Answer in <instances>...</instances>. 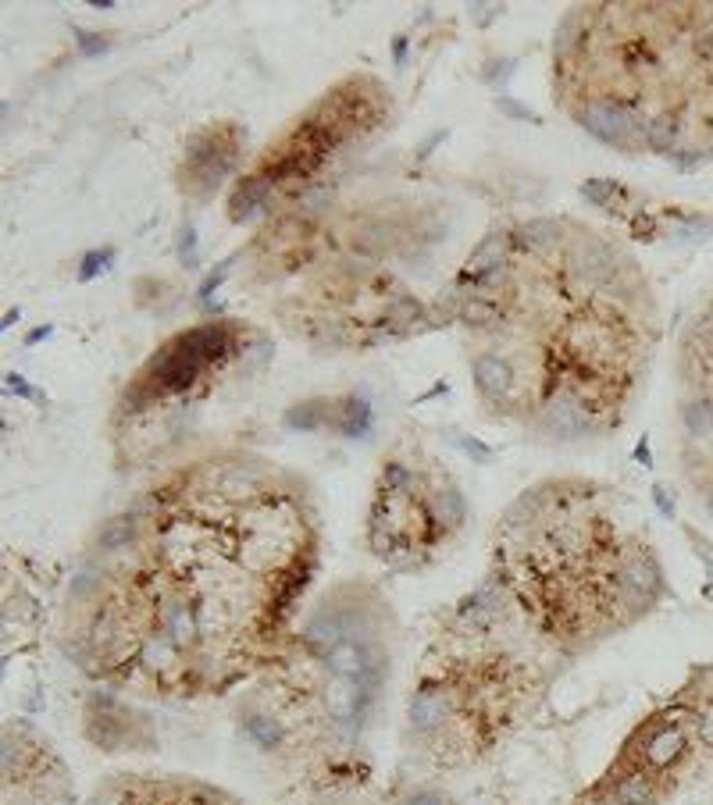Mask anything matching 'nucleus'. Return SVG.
<instances>
[{
    "mask_svg": "<svg viewBox=\"0 0 713 805\" xmlns=\"http://www.w3.org/2000/svg\"><path fill=\"white\" fill-rule=\"evenodd\" d=\"M243 143L246 136L229 122L197 132L186 150V161H182V189L193 196H211L239 164Z\"/></svg>",
    "mask_w": 713,
    "mask_h": 805,
    "instance_id": "8",
    "label": "nucleus"
},
{
    "mask_svg": "<svg viewBox=\"0 0 713 805\" xmlns=\"http://www.w3.org/2000/svg\"><path fill=\"white\" fill-rule=\"evenodd\" d=\"M386 118L389 93L371 75H350L332 86L300 118H293L289 129L271 139L254 168L239 179L229 200L232 221L254 218L257 211L279 207L282 200L304 193L328 164L346 154V147L361 143Z\"/></svg>",
    "mask_w": 713,
    "mask_h": 805,
    "instance_id": "5",
    "label": "nucleus"
},
{
    "mask_svg": "<svg viewBox=\"0 0 713 805\" xmlns=\"http://www.w3.org/2000/svg\"><path fill=\"white\" fill-rule=\"evenodd\" d=\"M485 585L550 656H578L664 599V570L624 528L614 492L564 478L517 499L496 531Z\"/></svg>",
    "mask_w": 713,
    "mask_h": 805,
    "instance_id": "4",
    "label": "nucleus"
},
{
    "mask_svg": "<svg viewBox=\"0 0 713 805\" xmlns=\"http://www.w3.org/2000/svg\"><path fill=\"white\" fill-rule=\"evenodd\" d=\"M246 342V328L236 321H211V325L189 328L164 342L140 371V378L125 392V410L140 414L164 399L193 396L211 382Z\"/></svg>",
    "mask_w": 713,
    "mask_h": 805,
    "instance_id": "7",
    "label": "nucleus"
},
{
    "mask_svg": "<svg viewBox=\"0 0 713 805\" xmlns=\"http://www.w3.org/2000/svg\"><path fill=\"white\" fill-rule=\"evenodd\" d=\"M318 567V528L293 478L254 456L168 474L107 521L68 606V656L143 695H222L275 663Z\"/></svg>",
    "mask_w": 713,
    "mask_h": 805,
    "instance_id": "1",
    "label": "nucleus"
},
{
    "mask_svg": "<svg viewBox=\"0 0 713 805\" xmlns=\"http://www.w3.org/2000/svg\"><path fill=\"white\" fill-rule=\"evenodd\" d=\"M553 97L624 154L713 157V4H574L553 43Z\"/></svg>",
    "mask_w": 713,
    "mask_h": 805,
    "instance_id": "3",
    "label": "nucleus"
},
{
    "mask_svg": "<svg viewBox=\"0 0 713 805\" xmlns=\"http://www.w3.org/2000/svg\"><path fill=\"white\" fill-rule=\"evenodd\" d=\"M478 396L546 439L617 428L646 382L656 307L635 261L574 218L492 232L446 296Z\"/></svg>",
    "mask_w": 713,
    "mask_h": 805,
    "instance_id": "2",
    "label": "nucleus"
},
{
    "mask_svg": "<svg viewBox=\"0 0 713 805\" xmlns=\"http://www.w3.org/2000/svg\"><path fill=\"white\" fill-rule=\"evenodd\" d=\"M468 517L464 496L450 478L428 474L410 460H382L368 513L371 553L389 567L410 570L460 531Z\"/></svg>",
    "mask_w": 713,
    "mask_h": 805,
    "instance_id": "6",
    "label": "nucleus"
}]
</instances>
